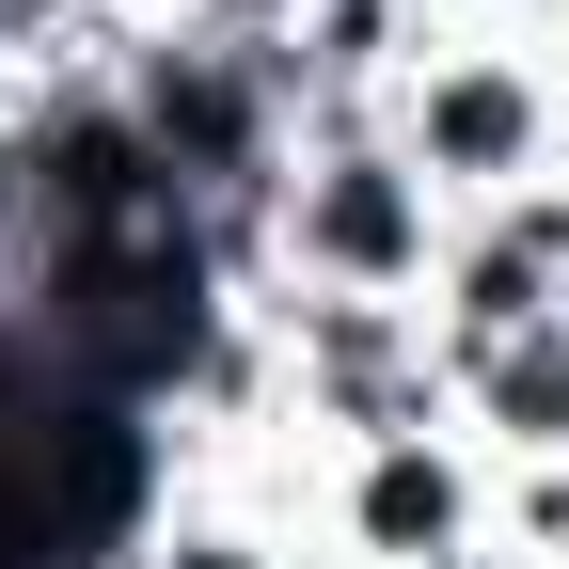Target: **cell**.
<instances>
[{
  "label": "cell",
  "mask_w": 569,
  "mask_h": 569,
  "mask_svg": "<svg viewBox=\"0 0 569 569\" xmlns=\"http://www.w3.org/2000/svg\"><path fill=\"white\" fill-rule=\"evenodd\" d=\"M190 569H238V553H190Z\"/></svg>",
  "instance_id": "cell-4"
},
{
  "label": "cell",
  "mask_w": 569,
  "mask_h": 569,
  "mask_svg": "<svg viewBox=\"0 0 569 569\" xmlns=\"http://www.w3.org/2000/svg\"><path fill=\"white\" fill-rule=\"evenodd\" d=\"M317 238H332V253H348V269H396V253H411V206H396V190H380V174H348V190H332V206H317Z\"/></svg>",
  "instance_id": "cell-1"
},
{
  "label": "cell",
  "mask_w": 569,
  "mask_h": 569,
  "mask_svg": "<svg viewBox=\"0 0 569 569\" xmlns=\"http://www.w3.org/2000/svg\"><path fill=\"white\" fill-rule=\"evenodd\" d=\"M365 507H380V538H443V475H427V459H380Z\"/></svg>",
  "instance_id": "cell-2"
},
{
  "label": "cell",
  "mask_w": 569,
  "mask_h": 569,
  "mask_svg": "<svg viewBox=\"0 0 569 569\" xmlns=\"http://www.w3.org/2000/svg\"><path fill=\"white\" fill-rule=\"evenodd\" d=\"M443 142H459V159H507V142H522V96H507V80L443 96Z\"/></svg>",
  "instance_id": "cell-3"
}]
</instances>
